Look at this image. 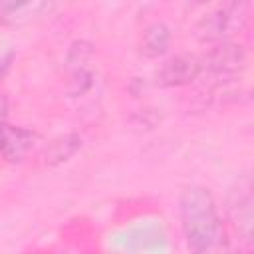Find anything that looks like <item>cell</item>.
I'll return each instance as SVG.
<instances>
[{"label":"cell","instance_id":"5b68a950","mask_svg":"<svg viewBox=\"0 0 254 254\" xmlns=\"http://www.w3.org/2000/svg\"><path fill=\"white\" fill-rule=\"evenodd\" d=\"M38 135L26 127L0 121V155L8 163H20L34 149Z\"/></svg>","mask_w":254,"mask_h":254},{"label":"cell","instance_id":"30bf717a","mask_svg":"<svg viewBox=\"0 0 254 254\" xmlns=\"http://www.w3.org/2000/svg\"><path fill=\"white\" fill-rule=\"evenodd\" d=\"M192 4H204V2H208V0H190Z\"/></svg>","mask_w":254,"mask_h":254},{"label":"cell","instance_id":"3957f363","mask_svg":"<svg viewBox=\"0 0 254 254\" xmlns=\"http://www.w3.org/2000/svg\"><path fill=\"white\" fill-rule=\"evenodd\" d=\"M200 60V71L216 73V75H230L238 73L246 65V52L240 44L220 42L212 46Z\"/></svg>","mask_w":254,"mask_h":254},{"label":"cell","instance_id":"277c9868","mask_svg":"<svg viewBox=\"0 0 254 254\" xmlns=\"http://www.w3.org/2000/svg\"><path fill=\"white\" fill-rule=\"evenodd\" d=\"M200 60L194 54H177L167 60L155 73L159 87H183L192 83L200 75Z\"/></svg>","mask_w":254,"mask_h":254},{"label":"cell","instance_id":"ba28073f","mask_svg":"<svg viewBox=\"0 0 254 254\" xmlns=\"http://www.w3.org/2000/svg\"><path fill=\"white\" fill-rule=\"evenodd\" d=\"M44 2L46 0H0V20L16 22L20 18H26Z\"/></svg>","mask_w":254,"mask_h":254},{"label":"cell","instance_id":"7a4b0ae2","mask_svg":"<svg viewBox=\"0 0 254 254\" xmlns=\"http://www.w3.org/2000/svg\"><path fill=\"white\" fill-rule=\"evenodd\" d=\"M246 20H248V2L226 0L218 10L210 12L198 24V32L202 40H222L234 32H240Z\"/></svg>","mask_w":254,"mask_h":254},{"label":"cell","instance_id":"9c48e42d","mask_svg":"<svg viewBox=\"0 0 254 254\" xmlns=\"http://www.w3.org/2000/svg\"><path fill=\"white\" fill-rule=\"evenodd\" d=\"M6 115H8V99L0 91V121H6Z\"/></svg>","mask_w":254,"mask_h":254},{"label":"cell","instance_id":"52a82bcc","mask_svg":"<svg viewBox=\"0 0 254 254\" xmlns=\"http://www.w3.org/2000/svg\"><path fill=\"white\" fill-rule=\"evenodd\" d=\"M81 147V137L75 133L64 135L56 141L50 143L48 151H46V163L48 165H60L64 161H67L69 157H73Z\"/></svg>","mask_w":254,"mask_h":254},{"label":"cell","instance_id":"8992f818","mask_svg":"<svg viewBox=\"0 0 254 254\" xmlns=\"http://www.w3.org/2000/svg\"><path fill=\"white\" fill-rule=\"evenodd\" d=\"M171 42V30L165 24H153L143 34V54L147 58H159L167 52Z\"/></svg>","mask_w":254,"mask_h":254},{"label":"cell","instance_id":"6da1fadb","mask_svg":"<svg viewBox=\"0 0 254 254\" xmlns=\"http://www.w3.org/2000/svg\"><path fill=\"white\" fill-rule=\"evenodd\" d=\"M179 214L187 246L192 252H216L226 248V228L208 189H183L179 196Z\"/></svg>","mask_w":254,"mask_h":254}]
</instances>
